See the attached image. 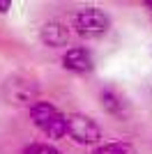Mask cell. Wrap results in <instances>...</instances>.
<instances>
[{"mask_svg": "<svg viewBox=\"0 0 152 154\" xmlns=\"http://www.w3.org/2000/svg\"><path fill=\"white\" fill-rule=\"evenodd\" d=\"M62 67L71 74H90L95 62H92V53L85 46H71L62 53Z\"/></svg>", "mask_w": 152, "mask_h": 154, "instance_id": "cell-4", "label": "cell"}, {"mask_svg": "<svg viewBox=\"0 0 152 154\" xmlns=\"http://www.w3.org/2000/svg\"><path fill=\"white\" fill-rule=\"evenodd\" d=\"M145 7H147V12L152 14V2H145Z\"/></svg>", "mask_w": 152, "mask_h": 154, "instance_id": "cell-10", "label": "cell"}, {"mask_svg": "<svg viewBox=\"0 0 152 154\" xmlns=\"http://www.w3.org/2000/svg\"><path fill=\"white\" fill-rule=\"evenodd\" d=\"M67 136L78 145H92L97 147L101 143V129L99 124L85 113H71L67 115Z\"/></svg>", "mask_w": 152, "mask_h": 154, "instance_id": "cell-3", "label": "cell"}, {"mask_svg": "<svg viewBox=\"0 0 152 154\" xmlns=\"http://www.w3.org/2000/svg\"><path fill=\"white\" fill-rule=\"evenodd\" d=\"M42 42L49 48H62L69 42V28L60 21H49L42 26Z\"/></svg>", "mask_w": 152, "mask_h": 154, "instance_id": "cell-6", "label": "cell"}, {"mask_svg": "<svg viewBox=\"0 0 152 154\" xmlns=\"http://www.w3.org/2000/svg\"><path fill=\"white\" fill-rule=\"evenodd\" d=\"M74 32L78 37H85V39H97L101 35H106L108 28H111V19L108 14L99 7H85L74 16Z\"/></svg>", "mask_w": 152, "mask_h": 154, "instance_id": "cell-2", "label": "cell"}, {"mask_svg": "<svg viewBox=\"0 0 152 154\" xmlns=\"http://www.w3.org/2000/svg\"><path fill=\"white\" fill-rule=\"evenodd\" d=\"M19 154H62V152L58 147H53V145H49V143H30Z\"/></svg>", "mask_w": 152, "mask_h": 154, "instance_id": "cell-8", "label": "cell"}, {"mask_svg": "<svg viewBox=\"0 0 152 154\" xmlns=\"http://www.w3.org/2000/svg\"><path fill=\"white\" fill-rule=\"evenodd\" d=\"M9 7H12V2H9V0H5V2H2V0H0V14H5V12H9Z\"/></svg>", "mask_w": 152, "mask_h": 154, "instance_id": "cell-9", "label": "cell"}, {"mask_svg": "<svg viewBox=\"0 0 152 154\" xmlns=\"http://www.w3.org/2000/svg\"><path fill=\"white\" fill-rule=\"evenodd\" d=\"M99 101H101V108L106 110L108 115L118 117V120H125L127 113H129L125 97L120 94V90H115L113 85H104L99 90Z\"/></svg>", "mask_w": 152, "mask_h": 154, "instance_id": "cell-5", "label": "cell"}, {"mask_svg": "<svg viewBox=\"0 0 152 154\" xmlns=\"http://www.w3.org/2000/svg\"><path fill=\"white\" fill-rule=\"evenodd\" d=\"M90 154H136V149L129 140H113V143H99L97 147H92Z\"/></svg>", "mask_w": 152, "mask_h": 154, "instance_id": "cell-7", "label": "cell"}, {"mask_svg": "<svg viewBox=\"0 0 152 154\" xmlns=\"http://www.w3.org/2000/svg\"><path fill=\"white\" fill-rule=\"evenodd\" d=\"M30 120L51 140H60L67 136V115L46 99H37L30 103Z\"/></svg>", "mask_w": 152, "mask_h": 154, "instance_id": "cell-1", "label": "cell"}]
</instances>
